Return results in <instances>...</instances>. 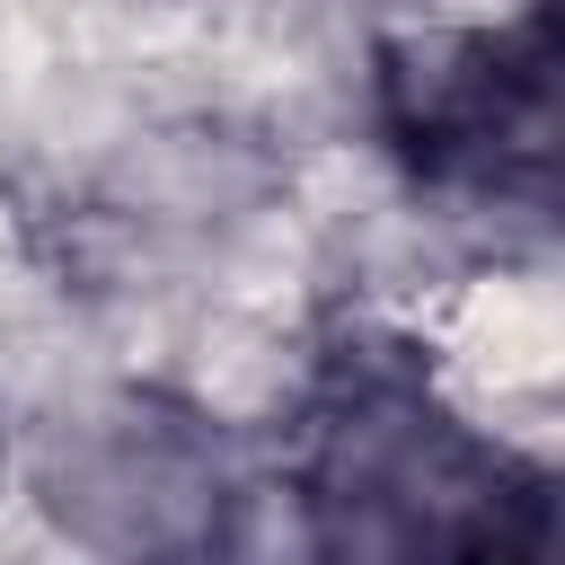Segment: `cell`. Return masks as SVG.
Listing matches in <instances>:
<instances>
[{"instance_id": "1", "label": "cell", "mask_w": 565, "mask_h": 565, "mask_svg": "<svg viewBox=\"0 0 565 565\" xmlns=\"http://www.w3.org/2000/svg\"><path fill=\"white\" fill-rule=\"evenodd\" d=\"M274 486L291 539L327 565L556 556V468L477 424L441 388L433 344L371 309H327L309 327L274 424Z\"/></svg>"}, {"instance_id": "2", "label": "cell", "mask_w": 565, "mask_h": 565, "mask_svg": "<svg viewBox=\"0 0 565 565\" xmlns=\"http://www.w3.org/2000/svg\"><path fill=\"white\" fill-rule=\"evenodd\" d=\"M362 115L406 194L556 221L565 168V0L371 44Z\"/></svg>"}]
</instances>
